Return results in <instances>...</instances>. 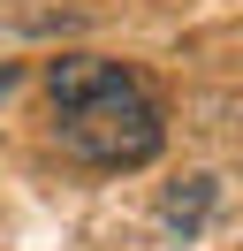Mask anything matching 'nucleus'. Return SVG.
<instances>
[{
    "label": "nucleus",
    "instance_id": "nucleus-2",
    "mask_svg": "<svg viewBox=\"0 0 243 251\" xmlns=\"http://www.w3.org/2000/svg\"><path fill=\"white\" fill-rule=\"evenodd\" d=\"M8 84H15V69H8V61H0V92H8Z\"/></svg>",
    "mask_w": 243,
    "mask_h": 251
},
{
    "label": "nucleus",
    "instance_id": "nucleus-1",
    "mask_svg": "<svg viewBox=\"0 0 243 251\" xmlns=\"http://www.w3.org/2000/svg\"><path fill=\"white\" fill-rule=\"evenodd\" d=\"M46 99H53V145L84 168H145L167 137L152 92L99 53H61L46 69Z\"/></svg>",
    "mask_w": 243,
    "mask_h": 251
}]
</instances>
